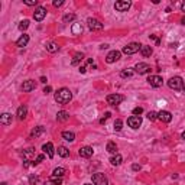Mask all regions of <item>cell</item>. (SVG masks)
Masks as SVG:
<instances>
[{
	"mask_svg": "<svg viewBox=\"0 0 185 185\" xmlns=\"http://www.w3.org/2000/svg\"><path fill=\"white\" fill-rule=\"evenodd\" d=\"M55 101L58 104H67V103L71 101L72 98V93L68 90V88H59V90L55 93Z\"/></svg>",
	"mask_w": 185,
	"mask_h": 185,
	"instance_id": "1",
	"label": "cell"
},
{
	"mask_svg": "<svg viewBox=\"0 0 185 185\" xmlns=\"http://www.w3.org/2000/svg\"><path fill=\"white\" fill-rule=\"evenodd\" d=\"M168 87L171 90H182L184 88V80L181 77H172V78L168 81Z\"/></svg>",
	"mask_w": 185,
	"mask_h": 185,
	"instance_id": "2",
	"label": "cell"
},
{
	"mask_svg": "<svg viewBox=\"0 0 185 185\" xmlns=\"http://www.w3.org/2000/svg\"><path fill=\"white\" fill-rule=\"evenodd\" d=\"M140 48H142V45H140V44H137V42H132V44L126 45L125 48H123V51H121V52L126 54V55H133V54L139 52Z\"/></svg>",
	"mask_w": 185,
	"mask_h": 185,
	"instance_id": "3",
	"label": "cell"
},
{
	"mask_svg": "<svg viewBox=\"0 0 185 185\" xmlns=\"http://www.w3.org/2000/svg\"><path fill=\"white\" fill-rule=\"evenodd\" d=\"M106 100L110 106H119V104L125 100V97H123L121 94H109Z\"/></svg>",
	"mask_w": 185,
	"mask_h": 185,
	"instance_id": "4",
	"label": "cell"
},
{
	"mask_svg": "<svg viewBox=\"0 0 185 185\" xmlns=\"http://www.w3.org/2000/svg\"><path fill=\"white\" fill-rule=\"evenodd\" d=\"M93 184L94 185H109V179L106 178L104 174H94L93 175Z\"/></svg>",
	"mask_w": 185,
	"mask_h": 185,
	"instance_id": "5",
	"label": "cell"
},
{
	"mask_svg": "<svg viewBox=\"0 0 185 185\" xmlns=\"http://www.w3.org/2000/svg\"><path fill=\"white\" fill-rule=\"evenodd\" d=\"M87 25H88V29L90 30H101L103 29V23L97 19H93V18H88Z\"/></svg>",
	"mask_w": 185,
	"mask_h": 185,
	"instance_id": "6",
	"label": "cell"
},
{
	"mask_svg": "<svg viewBox=\"0 0 185 185\" xmlns=\"http://www.w3.org/2000/svg\"><path fill=\"white\" fill-rule=\"evenodd\" d=\"M120 57H121L120 51H111V52L107 54L106 62H107V64H113V62H116V61L120 59Z\"/></svg>",
	"mask_w": 185,
	"mask_h": 185,
	"instance_id": "7",
	"label": "cell"
},
{
	"mask_svg": "<svg viewBox=\"0 0 185 185\" xmlns=\"http://www.w3.org/2000/svg\"><path fill=\"white\" fill-rule=\"evenodd\" d=\"M127 125L129 127L132 129H139L140 125H142V119H140V116H132L127 119Z\"/></svg>",
	"mask_w": 185,
	"mask_h": 185,
	"instance_id": "8",
	"label": "cell"
},
{
	"mask_svg": "<svg viewBox=\"0 0 185 185\" xmlns=\"http://www.w3.org/2000/svg\"><path fill=\"white\" fill-rule=\"evenodd\" d=\"M46 16V9L42 8V6H39V8L35 9L33 12V19L36 20V22H41V20H44V18Z\"/></svg>",
	"mask_w": 185,
	"mask_h": 185,
	"instance_id": "9",
	"label": "cell"
},
{
	"mask_svg": "<svg viewBox=\"0 0 185 185\" xmlns=\"http://www.w3.org/2000/svg\"><path fill=\"white\" fill-rule=\"evenodd\" d=\"M147 83L151 84L152 87L158 88V87H162L163 80H162V77H159V75H151L149 78H147Z\"/></svg>",
	"mask_w": 185,
	"mask_h": 185,
	"instance_id": "10",
	"label": "cell"
},
{
	"mask_svg": "<svg viewBox=\"0 0 185 185\" xmlns=\"http://www.w3.org/2000/svg\"><path fill=\"white\" fill-rule=\"evenodd\" d=\"M135 69H136V72H139L140 75H143V74H147V72H151V65L146 64V62H139V64H136V67H135Z\"/></svg>",
	"mask_w": 185,
	"mask_h": 185,
	"instance_id": "11",
	"label": "cell"
},
{
	"mask_svg": "<svg viewBox=\"0 0 185 185\" xmlns=\"http://www.w3.org/2000/svg\"><path fill=\"white\" fill-rule=\"evenodd\" d=\"M132 6V3L130 2H127V0H123V2H116L114 3V9H116L117 12H126L129 8Z\"/></svg>",
	"mask_w": 185,
	"mask_h": 185,
	"instance_id": "12",
	"label": "cell"
},
{
	"mask_svg": "<svg viewBox=\"0 0 185 185\" xmlns=\"http://www.w3.org/2000/svg\"><path fill=\"white\" fill-rule=\"evenodd\" d=\"M42 151H44V153L48 155V158H54V155H55V149H54V145L51 143V142L44 145V146H42Z\"/></svg>",
	"mask_w": 185,
	"mask_h": 185,
	"instance_id": "13",
	"label": "cell"
},
{
	"mask_svg": "<svg viewBox=\"0 0 185 185\" xmlns=\"http://www.w3.org/2000/svg\"><path fill=\"white\" fill-rule=\"evenodd\" d=\"M158 119L161 121H163V123H169V121L172 120V114H171L169 111H166V110H162V111L158 113Z\"/></svg>",
	"mask_w": 185,
	"mask_h": 185,
	"instance_id": "14",
	"label": "cell"
},
{
	"mask_svg": "<svg viewBox=\"0 0 185 185\" xmlns=\"http://www.w3.org/2000/svg\"><path fill=\"white\" fill-rule=\"evenodd\" d=\"M35 88H36V83H35L33 80H26V81L22 84V90L26 91V93H29V91H33Z\"/></svg>",
	"mask_w": 185,
	"mask_h": 185,
	"instance_id": "15",
	"label": "cell"
},
{
	"mask_svg": "<svg viewBox=\"0 0 185 185\" xmlns=\"http://www.w3.org/2000/svg\"><path fill=\"white\" fill-rule=\"evenodd\" d=\"M93 147L91 146H84V147H81L78 151V153H80V156L81 158H91L93 156Z\"/></svg>",
	"mask_w": 185,
	"mask_h": 185,
	"instance_id": "16",
	"label": "cell"
},
{
	"mask_svg": "<svg viewBox=\"0 0 185 185\" xmlns=\"http://www.w3.org/2000/svg\"><path fill=\"white\" fill-rule=\"evenodd\" d=\"M12 120H13V117H12L10 113H3L0 116V123L3 126H9L12 125Z\"/></svg>",
	"mask_w": 185,
	"mask_h": 185,
	"instance_id": "17",
	"label": "cell"
},
{
	"mask_svg": "<svg viewBox=\"0 0 185 185\" xmlns=\"http://www.w3.org/2000/svg\"><path fill=\"white\" fill-rule=\"evenodd\" d=\"M28 42H29V35L23 33L18 41H16V46H19V48H23V46L28 45Z\"/></svg>",
	"mask_w": 185,
	"mask_h": 185,
	"instance_id": "18",
	"label": "cell"
},
{
	"mask_svg": "<svg viewBox=\"0 0 185 185\" xmlns=\"http://www.w3.org/2000/svg\"><path fill=\"white\" fill-rule=\"evenodd\" d=\"M152 52H153V49L149 45H142V48H140V54H142V57H145V58L151 57Z\"/></svg>",
	"mask_w": 185,
	"mask_h": 185,
	"instance_id": "19",
	"label": "cell"
},
{
	"mask_svg": "<svg viewBox=\"0 0 185 185\" xmlns=\"http://www.w3.org/2000/svg\"><path fill=\"white\" fill-rule=\"evenodd\" d=\"M69 119V113L68 111H65V110H61L57 113V120L58 121H67Z\"/></svg>",
	"mask_w": 185,
	"mask_h": 185,
	"instance_id": "20",
	"label": "cell"
},
{
	"mask_svg": "<svg viewBox=\"0 0 185 185\" xmlns=\"http://www.w3.org/2000/svg\"><path fill=\"white\" fill-rule=\"evenodd\" d=\"M110 162H111V165L119 166L121 162H123V158H121L120 153H116V155H113L111 158H110Z\"/></svg>",
	"mask_w": 185,
	"mask_h": 185,
	"instance_id": "21",
	"label": "cell"
},
{
	"mask_svg": "<svg viewBox=\"0 0 185 185\" xmlns=\"http://www.w3.org/2000/svg\"><path fill=\"white\" fill-rule=\"evenodd\" d=\"M26 114H28L26 106H20L19 109H18V113H16V116H18V119H19V120H23V119L26 117Z\"/></svg>",
	"mask_w": 185,
	"mask_h": 185,
	"instance_id": "22",
	"label": "cell"
},
{
	"mask_svg": "<svg viewBox=\"0 0 185 185\" xmlns=\"http://www.w3.org/2000/svg\"><path fill=\"white\" fill-rule=\"evenodd\" d=\"M84 59V54H81V52H77L75 55H74V58H72V61H71V64L72 65H78L81 61Z\"/></svg>",
	"mask_w": 185,
	"mask_h": 185,
	"instance_id": "23",
	"label": "cell"
},
{
	"mask_svg": "<svg viewBox=\"0 0 185 185\" xmlns=\"http://www.w3.org/2000/svg\"><path fill=\"white\" fill-rule=\"evenodd\" d=\"M44 132H45V127H44V126H38V127H35L33 130H32V135H30V136L38 137V136H41Z\"/></svg>",
	"mask_w": 185,
	"mask_h": 185,
	"instance_id": "24",
	"label": "cell"
},
{
	"mask_svg": "<svg viewBox=\"0 0 185 185\" xmlns=\"http://www.w3.org/2000/svg\"><path fill=\"white\" fill-rule=\"evenodd\" d=\"M58 155H59L61 158H68V156H69V151L65 146H59V147H58Z\"/></svg>",
	"mask_w": 185,
	"mask_h": 185,
	"instance_id": "25",
	"label": "cell"
},
{
	"mask_svg": "<svg viewBox=\"0 0 185 185\" xmlns=\"http://www.w3.org/2000/svg\"><path fill=\"white\" fill-rule=\"evenodd\" d=\"M106 149H107L109 153H113V155H116V153H117V145L114 143V142H109Z\"/></svg>",
	"mask_w": 185,
	"mask_h": 185,
	"instance_id": "26",
	"label": "cell"
},
{
	"mask_svg": "<svg viewBox=\"0 0 185 185\" xmlns=\"http://www.w3.org/2000/svg\"><path fill=\"white\" fill-rule=\"evenodd\" d=\"M62 137H64L67 142H74V140H75V135L72 132H62Z\"/></svg>",
	"mask_w": 185,
	"mask_h": 185,
	"instance_id": "27",
	"label": "cell"
},
{
	"mask_svg": "<svg viewBox=\"0 0 185 185\" xmlns=\"http://www.w3.org/2000/svg\"><path fill=\"white\" fill-rule=\"evenodd\" d=\"M65 174H67L65 168H55V169L52 171V175H55V177H59V178H62Z\"/></svg>",
	"mask_w": 185,
	"mask_h": 185,
	"instance_id": "28",
	"label": "cell"
},
{
	"mask_svg": "<svg viewBox=\"0 0 185 185\" xmlns=\"http://www.w3.org/2000/svg\"><path fill=\"white\" fill-rule=\"evenodd\" d=\"M75 20V15L74 13H68V15H65L64 18H62V22L64 23H71Z\"/></svg>",
	"mask_w": 185,
	"mask_h": 185,
	"instance_id": "29",
	"label": "cell"
},
{
	"mask_svg": "<svg viewBox=\"0 0 185 185\" xmlns=\"http://www.w3.org/2000/svg\"><path fill=\"white\" fill-rule=\"evenodd\" d=\"M133 75V71L130 68H127V69H123V71L120 72V77L121 78H130V77Z\"/></svg>",
	"mask_w": 185,
	"mask_h": 185,
	"instance_id": "30",
	"label": "cell"
},
{
	"mask_svg": "<svg viewBox=\"0 0 185 185\" xmlns=\"http://www.w3.org/2000/svg\"><path fill=\"white\" fill-rule=\"evenodd\" d=\"M46 49H48L49 52H57L58 49H59V46H58L57 44H54V42H51V44H48V45H46Z\"/></svg>",
	"mask_w": 185,
	"mask_h": 185,
	"instance_id": "31",
	"label": "cell"
},
{
	"mask_svg": "<svg viewBox=\"0 0 185 185\" xmlns=\"http://www.w3.org/2000/svg\"><path fill=\"white\" fill-rule=\"evenodd\" d=\"M49 181L52 182L54 185H61V184H62V178H59V177H55V175H52V177L49 178Z\"/></svg>",
	"mask_w": 185,
	"mask_h": 185,
	"instance_id": "32",
	"label": "cell"
},
{
	"mask_svg": "<svg viewBox=\"0 0 185 185\" xmlns=\"http://www.w3.org/2000/svg\"><path fill=\"white\" fill-rule=\"evenodd\" d=\"M28 28H29V20H28V19L22 20V22L19 23V29L22 30V32H23V30H26Z\"/></svg>",
	"mask_w": 185,
	"mask_h": 185,
	"instance_id": "33",
	"label": "cell"
},
{
	"mask_svg": "<svg viewBox=\"0 0 185 185\" xmlns=\"http://www.w3.org/2000/svg\"><path fill=\"white\" fill-rule=\"evenodd\" d=\"M121 129H123V121H121L120 119H117V120L114 121V130H117V132H120Z\"/></svg>",
	"mask_w": 185,
	"mask_h": 185,
	"instance_id": "34",
	"label": "cell"
},
{
	"mask_svg": "<svg viewBox=\"0 0 185 185\" xmlns=\"http://www.w3.org/2000/svg\"><path fill=\"white\" fill-rule=\"evenodd\" d=\"M81 32H83V28L75 23V25L72 26V33H74V35H78V33H81Z\"/></svg>",
	"mask_w": 185,
	"mask_h": 185,
	"instance_id": "35",
	"label": "cell"
},
{
	"mask_svg": "<svg viewBox=\"0 0 185 185\" xmlns=\"http://www.w3.org/2000/svg\"><path fill=\"white\" fill-rule=\"evenodd\" d=\"M44 159H45V155H44V153H41V155L36 156V159H35L33 162H32V165H38V163H41L42 161H44Z\"/></svg>",
	"mask_w": 185,
	"mask_h": 185,
	"instance_id": "36",
	"label": "cell"
},
{
	"mask_svg": "<svg viewBox=\"0 0 185 185\" xmlns=\"http://www.w3.org/2000/svg\"><path fill=\"white\" fill-rule=\"evenodd\" d=\"M147 119H149L151 121H155L156 119H158V113H155V111H149V113H147Z\"/></svg>",
	"mask_w": 185,
	"mask_h": 185,
	"instance_id": "37",
	"label": "cell"
},
{
	"mask_svg": "<svg viewBox=\"0 0 185 185\" xmlns=\"http://www.w3.org/2000/svg\"><path fill=\"white\" fill-rule=\"evenodd\" d=\"M38 181H39V178L36 177V175H30L29 177V184L30 185H36L38 184Z\"/></svg>",
	"mask_w": 185,
	"mask_h": 185,
	"instance_id": "38",
	"label": "cell"
},
{
	"mask_svg": "<svg viewBox=\"0 0 185 185\" xmlns=\"http://www.w3.org/2000/svg\"><path fill=\"white\" fill-rule=\"evenodd\" d=\"M142 113H143V109H142V107H135V109H133V116H140Z\"/></svg>",
	"mask_w": 185,
	"mask_h": 185,
	"instance_id": "39",
	"label": "cell"
},
{
	"mask_svg": "<svg viewBox=\"0 0 185 185\" xmlns=\"http://www.w3.org/2000/svg\"><path fill=\"white\" fill-rule=\"evenodd\" d=\"M23 3L26 4V6H36L38 0H23Z\"/></svg>",
	"mask_w": 185,
	"mask_h": 185,
	"instance_id": "40",
	"label": "cell"
},
{
	"mask_svg": "<svg viewBox=\"0 0 185 185\" xmlns=\"http://www.w3.org/2000/svg\"><path fill=\"white\" fill-rule=\"evenodd\" d=\"M62 4H64L62 0H55V2H54V6H55V8H59V6H62Z\"/></svg>",
	"mask_w": 185,
	"mask_h": 185,
	"instance_id": "41",
	"label": "cell"
},
{
	"mask_svg": "<svg viewBox=\"0 0 185 185\" xmlns=\"http://www.w3.org/2000/svg\"><path fill=\"white\" fill-rule=\"evenodd\" d=\"M109 117H110V113H106V114H104V117L100 120V123H101V125H103V123H106V120L109 119Z\"/></svg>",
	"mask_w": 185,
	"mask_h": 185,
	"instance_id": "42",
	"label": "cell"
},
{
	"mask_svg": "<svg viewBox=\"0 0 185 185\" xmlns=\"http://www.w3.org/2000/svg\"><path fill=\"white\" fill-rule=\"evenodd\" d=\"M51 90H52V88L49 87V85H46V87L44 88V94H49V93H51Z\"/></svg>",
	"mask_w": 185,
	"mask_h": 185,
	"instance_id": "43",
	"label": "cell"
},
{
	"mask_svg": "<svg viewBox=\"0 0 185 185\" xmlns=\"http://www.w3.org/2000/svg\"><path fill=\"white\" fill-rule=\"evenodd\" d=\"M132 169H133V171H140V165H137V163H133V165H132Z\"/></svg>",
	"mask_w": 185,
	"mask_h": 185,
	"instance_id": "44",
	"label": "cell"
},
{
	"mask_svg": "<svg viewBox=\"0 0 185 185\" xmlns=\"http://www.w3.org/2000/svg\"><path fill=\"white\" fill-rule=\"evenodd\" d=\"M85 71H87V69H85V67H80V72H81V74H84Z\"/></svg>",
	"mask_w": 185,
	"mask_h": 185,
	"instance_id": "45",
	"label": "cell"
},
{
	"mask_svg": "<svg viewBox=\"0 0 185 185\" xmlns=\"http://www.w3.org/2000/svg\"><path fill=\"white\" fill-rule=\"evenodd\" d=\"M46 81H48V80H46V77H41V83L46 84Z\"/></svg>",
	"mask_w": 185,
	"mask_h": 185,
	"instance_id": "46",
	"label": "cell"
},
{
	"mask_svg": "<svg viewBox=\"0 0 185 185\" xmlns=\"http://www.w3.org/2000/svg\"><path fill=\"white\" fill-rule=\"evenodd\" d=\"M181 9H182V12H185V2L181 4Z\"/></svg>",
	"mask_w": 185,
	"mask_h": 185,
	"instance_id": "47",
	"label": "cell"
},
{
	"mask_svg": "<svg viewBox=\"0 0 185 185\" xmlns=\"http://www.w3.org/2000/svg\"><path fill=\"white\" fill-rule=\"evenodd\" d=\"M181 137H182V139H184V140H185V130H184V132H182V135H181Z\"/></svg>",
	"mask_w": 185,
	"mask_h": 185,
	"instance_id": "48",
	"label": "cell"
},
{
	"mask_svg": "<svg viewBox=\"0 0 185 185\" xmlns=\"http://www.w3.org/2000/svg\"><path fill=\"white\" fill-rule=\"evenodd\" d=\"M45 185H54V184L51 181H48V182H45Z\"/></svg>",
	"mask_w": 185,
	"mask_h": 185,
	"instance_id": "49",
	"label": "cell"
},
{
	"mask_svg": "<svg viewBox=\"0 0 185 185\" xmlns=\"http://www.w3.org/2000/svg\"><path fill=\"white\" fill-rule=\"evenodd\" d=\"M2 185H8V182H2Z\"/></svg>",
	"mask_w": 185,
	"mask_h": 185,
	"instance_id": "50",
	"label": "cell"
},
{
	"mask_svg": "<svg viewBox=\"0 0 185 185\" xmlns=\"http://www.w3.org/2000/svg\"><path fill=\"white\" fill-rule=\"evenodd\" d=\"M182 23H184V25H185V18H184V19H182Z\"/></svg>",
	"mask_w": 185,
	"mask_h": 185,
	"instance_id": "51",
	"label": "cell"
},
{
	"mask_svg": "<svg viewBox=\"0 0 185 185\" xmlns=\"http://www.w3.org/2000/svg\"><path fill=\"white\" fill-rule=\"evenodd\" d=\"M85 185H91V184H85Z\"/></svg>",
	"mask_w": 185,
	"mask_h": 185,
	"instance_id": "52",
	"label": "cell"
}]
</instances>
